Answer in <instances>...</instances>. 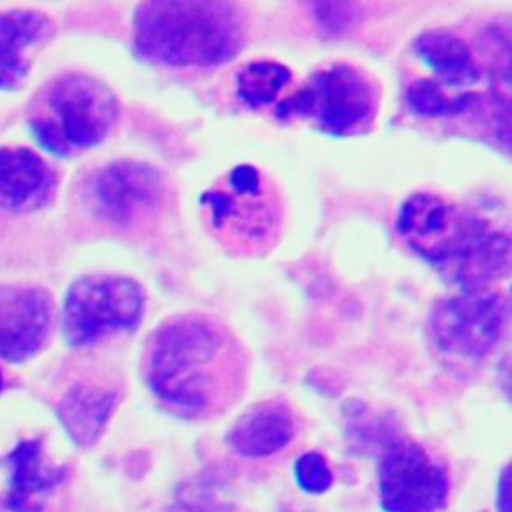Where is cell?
<instances>
[{"label": "cell", "instance_id": "cell-1", "mask_svg": "<svg viewBox=\"0 0 512 512\" xmlns=\"http://www.w3.org/2000/svg\"><path fill=\"white\" fill-rule=\"evenodd\" d=\"M236 340L200 314L160 324L146 346V380L154 396L182 416H204L232 402L244 364Z\"/></svg>", "mask_w": 512, "mask_h": 512}, {"label": "cell", "instance_id": "cell-2", "mask_svg": "<svg viewBox=\"0 0 512 512\" xmlns=\"http://www.w3.org/2000/svg\"><path fill=\"white\" fill-rule=\"evenodd\" d=\"M396 230L422 260L460 290L488 288L510 272V238L478 214L418 192L406 198Z\"/></svg>", "mask_w": 512, "mask_h": 512}, {"label": "cell", "instance_id": "cell-3", "mask_svg": "<svg viewBox=\"0 0 512 512\" xmlns=\"http://www.w3.org/2000/svg\"><path fill=\"white\" fill-rule=\"evenodd\" d=\"M246 14L234 2L154 0L134 10L132 40L140 58L172 68H212L246 42Z\"/></svg>", "mask_w": 512, "mask_h": 512}, {"label": "cell", "instance_id": "cell-4", "mask_svg": "<svg viewBox=\"0 0 512 512\" xmlns=\"http://www.w3.org/2000/svg\"><path fill=\"white\" fill-rule=\"evenodd\" d=\"M118 100L98 78L62 74L34 98L28 124L38 144L54 156H72L98 146L118 120Z\"/></svg>", "mask_w": 512, "mask_h": 512}, {"label": "cell", "instance_id": "cell-5", "mask_svg": "<svg viewBox=\"0 0 512 512\" xmlns=\"http://www.w3.org/2000/svg\"><path fill=\"white\" fill-rule=\"evenodd\" d=\"M378 84L362 68L336 62L316 70L306 84L276 108L280 118H306L330 136H358L374 126Z\"/></svg>", "mask_w": 512, "mask_h": 512}, {"label": "cell", "instance_id": "cell-6", "mask_svg": "<svg viewBox=\"0 0 512 512\" xmlns=\"http://www.w3.org/2000/svg\"><path fill=\"white\" fill-rule=\"evenodd\" d=\"M146 310L142 286L120 274L78 278L66 292L62 332L72 346H90L114 332H132Z\"/></svg>", "mask_w": 512, "mask_h": 512}, {"label": "cell", "instance_id": "cell-7", "mask_svg": "<svg viewBox=\"0 0 512 512\" xmlns=\"http://www.w3.org/2000/svg\"><path fill=\"white\" fill-rule=\"evenodd\" d=\"M508 320L506 296L488 288H466L434 304L428 328L444 354L478 360L500 342Z\"/></svg>", "mask_w": 512, "mask_h": 512}, {"label": "cell", "instance_id": "cell-8", "mask_svg": "<svg viewBox=\"0 0 512 512\" xmlns=\"http://www.w3.org/2000/svg\"><path fill=\"white\" fill-rule=\"evenodd\" d=\"M378 496L384 512H440L448 500V478L420 444L396 440L378 462Z\"/></svg>", "mask_w": 512, "mask_h": 512}, {"label": "cell", "instance_id": "cell-9", "mask_svg": "<svg viewBox=\"0 0 512 512\" xmlns=\"http://www.w3.org/2000/svg\"><path fill=\"white\" fill-rule=\"evenodd\" d=\"M200 204L208 210L214 230L244 242H262L270 238L278 224V208L272 192L252 164L234 166L226 176V188L202 192Z\"/></svg>", "mask_w": 512, "mask_h": 512}, {"label": "cell", "instance_id": "cell-10", "mask_svg": "<svg viewBox=\"0 0 512 512\" xmlns=\"http://www.w3.org/2000/svg\"><path fill=\"white\" fill-rule=\"evenodd\" d=\"M166 180L158 168L140 160H116L90 180L94 212L118 226L142 224L156 216L166 200Z\"/></svg>", "mask_w": 512, "mask_h": 512}, {"label": "cell", "instance_id": "cell-11", "mask_svg": "<svg viewBox=\"0 0 512 512\" xmlns=\"http://www.w3.org/2000/svg\"><path fill=\"white\" fill-rule=\"evenodd\" d=\"M52 322L50 296L32 286L0 290V358L20 362L44 342Z\"/></svg>", "mask_w": 512, "mask_h": 512}, {"label": "cell", "instance_id": "cell-12", "mask_svg": "<svg viewBox=\"0 0 512 512\" xmlns=\"http://www.w3.org/2000/svg\"><path fill=\"white\" fill-rule=\"evenodd\" d=\"M12 476L6 496L10 512H42L48 494L66 478V468L50 466L40 440L20 442L8 454Z\"/></svg>", "mask_w": 512, "mask_h": 512}, {"label": "cell", "instance_id": "cell-13", "mask_svg": "<svg viewBox=\"0 0 512 512\" xmlns=\"http://www.w3.org/2000/svg\"><path fill=\"white\" fill-rule=\"evenodd\" d=\"M52 168L28 148H0V206L22 212L40 208L52 194Z\"/></svg>", "mask_w": 512, "mask_h": 512}, {"label": "cell", "instance_id": "cell-14", "mask_svg": "<svg viewBox=\"0 0 512 512\" xmlns=\"http://www.w3.org/2000/svg\"><path fill=\"white\" fill-rule=\"evenodd\" d=\"M52 30V22L36 10L0 14V90H10L24 80L34 50L50 38Z\"/></svg>", "mask_w": 512, "mask_h": 512}, {"label": "cell", "instance_id": "cell-15", "mask_svg": "<svg viewBox=\"0 0 512 512\" xmlns=\"http://www.w3.org/2000/svg\"><path fill=\"white\" fill-rule=\"evenodd\" d=\"M296 434L292 412L282 402H262L246 410L230 428V448L246 458H262L282 450Z\"/></svg>", "mask_w": 512, "mask_h": 512}, {"label": "cell", "instance_id": "cell-16", "mask_svg": "<svg viewBox=\"0 0 512 512\" xmlns=\"http://www.w3.org/2000/svg\"><path fill=\"white\" fill-rule=\"evenodd\" d=\"M116 404L118 394L112 390L74 384L62 396L56 412L68 436L78 446H90L102 434Z\"/></svg>", "mask_w": 512, "mask_h": 512}, {"label": "cell", "instance_id": "cell-17", "mask_svg": "<svg viewBox=\"0 0 512 512\" xmlns=\"http://www.w3.org/2000/svg\"><path fill=\"white\" fill-rule=\"evenodd\" d=\"M414 54L440 78L448 88L474 84L480 68L468 44L446 30H428L414 40Z\"/></svg>", "mask_w": 512, "mask_h": 512}, {"label": "cell", "instance_id": "cell-18", "mask_svg": "<svg viewBox=\"0 0 512 512\" xmlns=\"http://www.w3.org/2000/svg\"><path fill=\"white\" fill-rule=\"evenodd\" d=\"M406 102L410 110L418 116L442 118V116H458L464 112L482 106V94L478 92H458L448 94L444 84L430 78L414 80L406 90Z\"/></svg>", "mask_w": 512, "mask_h": 512}, {"label": "cell", "instance_id": "cell-19", "mask_svg": "<svg viewBox=\"0 0 512 512\" xmlns=\"http://www.w3.org/2000/svg\"><path fill=\"white\" fill-rule=\"evenodd\" d=\"M288 66L274 60H256L242 66L236 74V94L252 108L266 106L290 84Z\"/></svg>", "mask_w": 512, "mask_h": 512}, {"label": "cell", "instance_id": "cell-20", "mask_svg": "<svg viewBox=\"0 0 512 512\" xmlns=\"http://www.w3.org/2000/svg\"><path fill=\"white\" fill-rule=\"evenodd\" d=\"M294 476L298 486L310 494H322L332 486V472L328 462L318 452L302 454L294 464Z\"/></svg>", "mask_w": 512, "mask_h": 512}, {"label": "cell", "instance_id": "cell-21", "mask_svg": "<svg viewBox=\"0 0 512 512\" xmlns=\"http://www.w3.org/2000/svg\"><path fill=\"white\" fill-rule=\"evenodd\" d=\"M312 14L316 22L330 34H340L356 24L360 18L358 4H344V2H320L312 4Z\"/></svg>", "mask_w": 512, "mask_h": 512}, {"label": "cell", "instance_id": "cell-22", "mask_svg": "<svg viewBox=\"0 0 512 512\" xmlns=\"http://www.w3.org/2000/svg\"><path fill=\"white\" fill-rule=\"evenodd\" d=\"M496 508L498 512H508V468L502 470V476L498 480V488H496Z\"/></svg>", "mask_w": 512, "mask_h": 512}, {"label": "cell", "instance_id": "cell-23", "mask_svg": "<svg viewBox=\"0 0 512 512\" xmlns=\"http://www.w3.org/2000/svg\"><path fill=\"white\" fill-rule=\"evenodd\" d=\"M0 388H2V378H0Z\"/></svg>", "mask_w": 512, "mask_h": 512}]
</instances>
